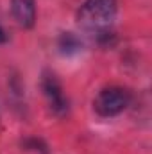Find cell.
<instances>
[{"instance_id": "cell-1", "label": "cell", "mask_w": 152, "mask_h": 154, "mask_svg": "<svg viewBox=\"0 0 152 154\" xmlns=\"http://www.w3.org/2000/svg\"><path fill=\"white\" fill-rule=\"evenodd\" d=\"M118 14V0H84L77 11V23L82 32L97 39L113 32Z\"/></svg>"}, {"instance_id": "cell-2", "label": "cell", "mask_w": 152, "mask_h": 154, "mask_svg": "<svg viewBox=\"0 0 152 154\" xmlns=\"http://www.w3.org/2000/svg\"><path fill=\"white\" fill-rule=\"evenodd\" d=\"M132 100V95L123 86H106L93 99V111L102 118H111L123 113Z\"/></svg>"}, {"instance_id": "cell-3", "label": "cell", "mask_w": 152, "mask_h": 154, "mask_svg": "<svg viewBox=\"0 0 152 154\" xmlns=\"http://www.w3.org/2000/svg\"><path fill=\"white\" fill-rule=\"evenodd\" d=\"M39 86H41V91H43V97L47 100L48 109L56 116L66 115L70 104H68V97H66V93L63 90V84L57 79V75L54 72H50V70H45L41 74Z\"/></svg>"}, {"instance_id": "cell-4", "label": "cell", "mask_w": 152, "mask_h": 154, "mask_svg": "<svg viewBox=\"0 0 152 154\" xmlns=\"http://www.w3.org/2000/svg\"><path fill=\"white\" fill-rule=\"evenodd\" d=\"M11 14L22 29H32L38 18L36 0H11Z\"/></svg>"}, {"instance_id": "cell-5", "label": "cell", "mask_w": 152, "mask_h": 154, "mask_svg": "<svg viewBox=\"0 0 152 154\" xmlns=\"http://www.w3.org/2000/svg\"><path fill=\"white\" fill-rule=\"evenodd\" d=\"M57 48L65 56H74L82 50V41L74 32H63L57 39Z\"/></svg>"}, {"instance_id": "cell-6", "label": "cell", "mask_w": 152, "mask_h": 154, "mask_svg": "<svg viewBox=\"0 0 152 154\" xmlns=\"http://www.w3.org/2000/svg\"><path fill=\"white\" fill-rule=\"evenodd\" d=\"M5 41H7V34H5V31H4V27H2V23H0V45L5 43Z\"/></svg>"}]
</instances>
